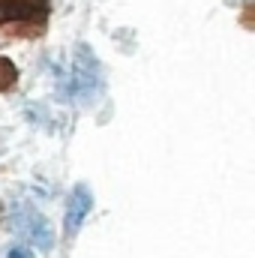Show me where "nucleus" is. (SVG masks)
<instances>
[{
  "instance_id": "nucleus-1",
  "label": "nucleus",
  "mask_w": 255,
  "mask_h": 258,
  "mask_svg": "<svg viewBox=\"0 0 255 258\" xmlns=\"http://www.w3.org/2000/svg\"><path fill=\"white\" fill-rule=\"evenodd\" d=\"M48 6L45 0H3L0 3V21H39L45 18Z\"/></svg>"
},
{
  "instance_id": "nucleus-2",
  "label": "nucleus",
  "mask_w": 255,
  "mask_h": 258,
  "mask_svg": "<svg viewBox=\"0 0 255 258\" xmlns=\"http://www.w3.org/2000/svg\"><path fill=\"white\" fill-rule=\"evenodd\" d=\"M90 204H93V195H90V189L84 186V183H78L75 189H72V195H69V204H66V234L72 237L78 228H81V222L87 219V213H90Z\"/></svg>"
},
{
  "instance_id": "nucleus-3",
  "label": "nucleus",
  "mask_w": 255,
  "mask_h": 258,
  "mask_svg": "<svg viewBox=\"0 0 255 258\" xmlns=\"http://www.w3.org/2000/svg\"><path fill=\"white\" fill-rule=\"evenodd\" d=\"M15 78H18V69L12 60H6V57H0V90H9L12 84H15Z\"/></svg>"
},
{
  "instance_id": "nucleus-4",
  "label": "nucleus",
  "mask_w": 255,
  "mask_h": 258,
  "mask_svg": "<svg viewBox=\"0 0 255 258\" xmlns=\"http://www.w3.org/2000/svg\"><path fill=\"white\" fill-rule=\"evenodd\" d=\"M9 258H33V255H30V249H24V246H12V249H9Z\"/></svg>"
}]
</instances>
